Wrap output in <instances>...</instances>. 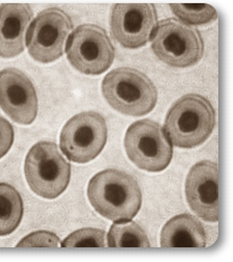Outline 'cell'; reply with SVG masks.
Listing matches in <instances>:
<instances>
[{"label": "cell", "instance_id": "cell-1", "mask_svg": "<svg viewBox=\"0 0 233 262\" xmlns=\"http://www.w3.org/2000/svg\"><path fill=\"white\" fill-rule=\"evenodd\" d=\"M88 196L93 208L114 223L132 221L142 205L138 182L118 169L97 173L89 183Z\"/></svg>", "mask_w": 233, "mask_h": 262}, {"label": "cell", "instance_id": "cell-2", "mask_svg": "<svg viewBox=\"0 0 233 262\" xmlns=\"http://www.w3.org/2000/svg\"><path fill=\"white\" fill-rule=\"evenodd\" d=\"M216 126V112L203 96L189 94L180 98L169 109L164 130L171 142L192 149L205 143Z\"/></svg>", "mask_w": 233, "mask_h": 262}, {"label": "cell", "instance_id": "cell-3", "mask_svg": "<svg viewBox=\"0 0 233 262\" xmlns=\"http://www.w3.org/2000/svg\"><path fill=\"white\" fill-rule=\"evenodd\" d=\"M102 94L115 111L131 117L150 114L158 101V91L153 81L131 68H119L105 76Z\"/></svg>", "mask_w": 233, "mask_h": 262}, {"label": "cell", "instance_id": "cell-4", "mask_svg": "<svg viewBox=\"0 0 233 262\" xmlns=\"http://www.w3.org/2000/svg\"><path fill=\"white\" fill-rule=\"evenodd\" d=\"M25 174L31 190L40 198L54 200L71 181V165L53 142H38L26 158Z\"/></svg>", "mask_w": 233, "mask_h": 262}, {"label": "cell", "instance_id": "cell-5", "mask_svg": "<svg viewBox=\"0 0 233 262\" xmlns=\"http://www.w3.org/2000/svg\"><path fill=\"white\" fill-rule=\"evenodd\" d=\"M152 50L169 67L185 69L196 65L203 58L204 41L196 28L171 18L158 25Z\"/></svg>", "mask_w": 233, "mask_h": 262}, {"label": "cell", "instance_id": "cell-6", "mask_svg": "<svg viewBox=\"0 0 233 262\" xmlns=\"http://www.w3.org/2000/svg\"><path fill=\"white\" fill-rule=\"evenodd\" d=\"M124 147L129 159L140 169L161 172L172 162L174 150L164 128L145 119L133 123L127 129Z\"/></svg>", "mask_w": 233, "mask_h": 262}, {"label": "cell", "instance_id": "cell-7", "mask_svg": "<svg viewBox=\"0 0 233 262\" xmlns=\"http://www.w3.org/2000/svg\"><path fill=\"white\" fill-rule=\"evenodd\" d=\"M108 141V125L96 112H83L71 118L60 134V148L75 163L86 164L95 160Z\"/></svg>", "mask_w": 233, "mask_h": 262}, {"label": "cell", "instance_id": "cell-8", "mask_svg": "<svg viewBox=\"0 0 233 262\" xmlns=\"http://www.w3.org/2000/svg\"><path fill=\"white\" fill-rule=\"evenodd\" d=\"M66 51L72 67L91 76L107 72L115 59V48L108 33L90 24L79 26L70 35Z\"/></svg>", "mask_w": 233, "mask_h": 262}, {"label": "cell", "instance_id": "cell-9", "mask_svg": "<svg viewBox=\"0 0 233 262\" xmlns=\"http://www.w3.org/2000/svg\"><path fill=\"white\" fill-rule=\"evenodd\" d=\"M73 30L70 16L58 8L40 12L27 32V47L31 57L40 63H51L65 53L67 38Z\"/></svg>", "mask_w": 233, "mask_h": 262}, {"label": "cell", "instance_id": "cell-10", "mask_svg": "<svg viewBox=\"0 0 233 262\" xmlns=\"http://www.w3.org/2000/svg\"><path fill=\"white\" fill-rule=\"evenodd\" d=\"M158 27L152 4H116L111 17L112 34L123 48L136 50L147 45Z\"/></svg>", "mask_w": 233, "mask_h": 262}, {"label": "cell", "instance_id": "cell-11", "mask_svg": "<svg viewBox=\"0 0 233 262\" xmlns=\"http://www.w3.org/2000/svg\"><path fill=\"white\" fill-rule=\"evenodd\" d=\"M187 203L200 218L208 223L220 220L219 166L211 161L197 163L189 170L185 183Z\"/></svg>", "mask_w": 233, "mask_h": 262}, {"label": "cell", "instance_id": "cell-12", "mask_svg": "<svg viewBox=\"0 0 233 262\" xmlns=\"http://www.w3.org/2000/svg\"><path fill=\"white\" fill-rule=\"evenodd\" d=\"M0 107L14 122L32 124L38 114V98L29 77L17 69L0 72Z\"/></svg>", "mask_w": 233, "mask_h": 262}, {"label": "cell", "instance_id": "cell-13", "mask_svg": "<svg viewBox=\"0 0 233 262\" xmlns=\"http://www.w3.org/2000/svg\"><path fill=\"white\" fill-rule=\"evenodd\" d=\"M33 18L27 4H4L0 7V57L14 58L25 51L26 31Z\"/></svg>", "mask_w": 233, "mask_h": 262}, {"label": "cell", "instance_id": "cell-14", "mask_svg": "<svg viewBox=\"0 0 233 262\" xmlns=\"http://www.w3.org/2000/svg\"><path fill=\"white\" fill-rule=\"evenodd\" d=\"M160 244L162 248H205L207 235L197 217L180 214L165 224Z\"/></svg>", "mask_w": 233, "mask_h": 262}, {"label": "cell", "instance_id": "cell-15", "mask_svg": "<svg viewBox=\"0 0 233 262\" xmlns=\"http://www.w3.org/2000/svg\"><path fill=\"white\" fill-rule=\"evenodd\" d=\"M24 216V202L11 185L0 183V236L13 233Z\"/></svg>", "mask_w": 233, "mask_h": 262}, {"label": "cell", "instance_id": "cell-16", "mask_svg": "<svg viewBox=\"0 0 233 262\" xmlns=\"http://www.w3.org/2000/svg\"><path fill=\"white\" fill-rule=\"evenodd\" d=\"M108 247L150 248L151 243L145 231L134 222L115 223L109 233Z\"/></svg>", "mask_w": 233, "mask_h": 262}, {"label": "cell", "instance_id": "cell-17", "mask_svg": "<svg viewBox=\"0 0 233 262\" xmlns=\"http://www.w3.org/2000/svg\"><path fill=\"white\" fill-rule=\"evenodd\" d=\"M171 8L181 23L188 26L209 25L218 19L217 10L206 4H172Z\"/></svg>", "mask_w": 233, "mask_h": 262}, {"label": "cell", "instance_id": "cell-18", "mask_svg": "<svg viewBox=\"0 0 233 262\" xmlns=\"http://www.w3.org/2000/svg\"><path fill=\"white\" fill-rule=\"evenodd\" d=\"M63 248H105L107 233L103 230L94 228H84L72 233L65 239Z\"/></svg>", "mask_w": 233, "mask_h": 262}, {"label": "cell", "instance_id": "cell-19", "mask_svg": "<svg viewBox=\"0 0 233 262\" xmlns=\"http://www.w3.org/2000/svg\"><path fill=\"white\" fill-rule=\"evenodd\" d=\"M60 247L58 236L52 232L38 231L31 233L17 245V248H57Z\"/></svg>", "mask_w": 233, "mask_h": 262}, {"label": "cell", "instance_id": "cell-20", "mask_svg": "<svg viewBox=\"0 0 233 262\" xmlns=\"http://www.w3.org/2000/svg\"><path fill=\"white\" fill-rule=\"evenodd\" d=\"M14 142V129L12 124L0 117V159L10 151Z\"/></svg>", "mask_w": 233, "mask_h": 262}]
</instances>
